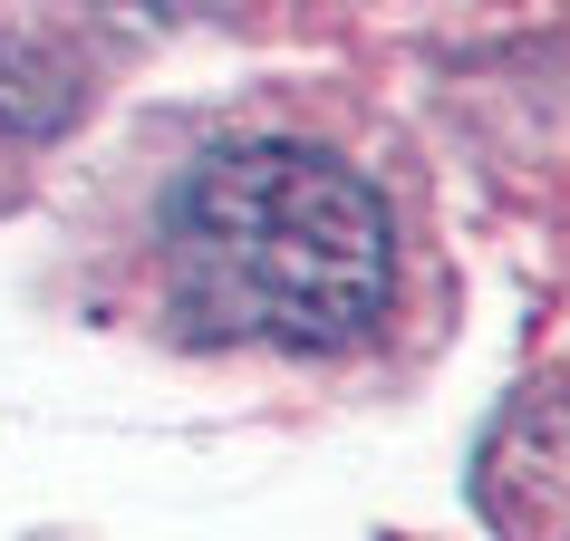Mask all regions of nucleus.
I'll return each mask as SVG.
<instances>
[{"instance_id":"obj_1","label":"nucleus","mask_w":570,"mask_h":541,"mask_svg":"<svg viewBox=\"0 0 570 541\" xmlns=\"http://www.w3.org/2000/svg\"><path fill=\"white\" fill-rule=\"evenodd\" d=\"M155 270L184 338H252L320 358L387 319L396 223L348 155L309 136H233L175 175Z\"/></svg>"},{"instance_id":"obj_2","label":"nucleus","mask_w":570,"mask_h":541,"mask_svg":"<svg viewBox=\"0 0 570 541\" xmlns=\"http://www.w3.org/2000/svg\"><path fill=\"white\" fill-rule=\"evenodd\" d=\"M88 97H97V78L78 68V49L49 20H10L0 10V213L39 184L59 136L88 117Z\"/></svg>"},{"instance_id":"obj_3","label":"nucleus","mask_w":570,"mask_h":541,"mask_svg":"<svg viewBox=\"0 0 570 541\" xmlns=\"http://www.w3.org/2000/svg\"><path fill=\"white\" fill-rule=\"evenodd\" d=\"M117 10H165V0H117Z\"/></svg>"}]
</instances>
